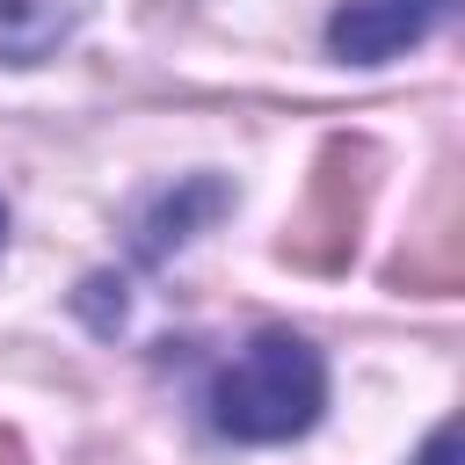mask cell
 I'll return each mask as SVG.
<instances>
[{
	"instance_id": "277c9868",
	"label": "cell",
	"mask_w": 465,
	"mask_h": 465,
	"mask_svg": "<svg viewBox=\"0 0 465 465\" xmlns=\"http://www.w3.org/2000/svg\"><path fill=\"white\" fill-rule=\"evenodd\" d=\"M80 15H87V0H0V58L7 65L51 58L80 29Z\"/></svg>"
},
{
	"instance_id": "52a82bcc",
	"label": "cell",
	"mask_w": 465,
	"mask_h": 465,
	"mask_svg": "<svg viewBox=\"0 0 465 465\" xmlns=\"http://www.w3.org/2000/svg\"><path fill=\"white\" fill-rule=\"evenodd\" d=\"M407 7H429V15H443V7H450V0H407Z\"/></svg>"
},
{
	"instance_id": "8992f818",
	"label": "cell",
	"mask_w": 465,
	"mask_h": 465,
	"mask_svg": "<svg viewBox=\"0 0 465 465\" xmlns=\"http://www.w3.org/2000/svg\"><path fill=\"white\" fill-rule=\"evenodd\" d=\"M15 458H22V443H15L7 429H0V465H15Z\"/></svg>"
},
{
	"instance_id": "3957f363",
	"label": "cell",
	"mask_w": 465,
	"mask_h": 465,
	"mask_svg": "<svg viewBox=\"0 0 465 465\" xmlns=\"http://www.w3.org/2000/svg\"><path fill=\"white\" fill-rule=\"evenodd\" d=\"M225 203H232V189H225L218 174H189V182L145 196V203L131 211V247H138V262H167V254H174L196 225H211Z\"/></svg>"
},
{
	"instance_id": "6da1fadb",
	"label": "cell",
	"mask_w": 465,
	"mask_h": 465,
	"mask_svg": "<svg viewBox=\"0 0 465 465\" xmlns=\"http://www.w3.org/2000/svg\"><path fill=\"white\" fill-rule=\"evenodd\" d=\"M327 407V363L305 334L262 327L218 378H211V429L232 443H291Z\"/></svg>"
},
{
	"instance_id": "ba28073f",
	"label": "cell",
	"mask_w": 465,
	"mask_h": 465,
	"mask_svg": "<svg viewBox=\"0 0 465 465\" xmlns=\"http://www.w3.org/2000/svg\"><path fill=\"white\" fill-rule=\"evenodd\" d=\"M0 240H7V203H0Z\"/></svg>"
},
{
	"instance_id": "5b68a950",
	"label": "cell",
	"mask_w": 465,
	"mask_h": 465,
	"mask_svg": "<svg viewBox=\"0 0 465 465\" xmlns=\"http://www.w3.org/2000/svg\"><path fill=\"white\" fill-rule=\"evenodd\" d=\"M414 465H458V429L443 421V429H436V436L421 443V458H414Z\"/></svg>"
},
{
	"instance_id": "7a4b0ae2",
	"label": "cell",
	"mask_w": 465,
	"mask_h": 465,
	"mask_svg": "<svg viewBox=\"0 0 465 465\" xmlns=\"http://www.w3.org/2000/svg\"><path fill=\"white\" fill-rule=\"evenodd\" d=\"M363 211H371V145L363 138H327L320 160H312V182H305V203L283 232V262L298 269H349L356 254V232H363Z\"/></svg>"
}]
</instances>
